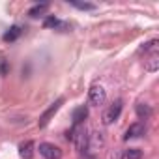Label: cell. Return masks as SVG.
<instances>
[{"instance_id":"cell-1","label":"cell","mask_w":159,"mask_h":159,"mask_svg":"<svg viewBox=\"0 0 159 159\" xmlns=\"http://www.w3.org/2000/svg\"><path fill=\"white\" fill-rule=\"evenodd\" d=\"M88 133H86V129L83 127V125H73V129L67 133V139L77 146V150L79 152H86L88 150Z\"/></svg>"},{"instance_id":"cell-2","label":"cell","mask_w":159,"mask_h":159,"mask_svg":"<svg viewBox=\"0 0 159 159\" xmlns=\"http://www.w3.org/2000/svg\"><path fill=\"white\" fill-rule=\"evenodd\" d=\"M105 99H107V92H105V88H103V86L94 84V86L88 90V101H90V105L99 107V105H103V103H105Z\"/></svg>"},{"instance_id":"cell-3","label":"cell","mask_w":159,"mask_h":159,"mask_svg":"<svg viewBox=\"0 0 159 159\" xmlns=\"http://www.w3.org/2000/svg\"><path fill=\"white\" fill-rule=\"evenodd\" d=\"M120 112H122V99H116L103 114V124L105 125H111L112 122H116L120 118Z\"/></svg>"},{"instance_id":"cell-4","label":"cell","mask_w":159,"mask_h":159,"mask_svg":"<svg viewBox=\"0 0 159 159\" xmlns=\"http://www.w3.org/2000/svg\"><path fill=\"white\" fill-rule=\"evenodd\" d=\"M38 150H39V153H41L45 159H60V157H62V150H60L58 146L51 144V142H41Z\"/></svg>"},{"instance_id":"cell-5","label":"cell","mask_w":159,"mask_h":159,"mask_svg":"<svg viewBox=\"0 0 159 159\" xmlns=\"http://www.w3.org/2000/svg\"><path fill=\"white\" fill-rule=\"evenodd\" d=\"M144 133H146V125H144L142 122H135V124H131V125L127 127L124 139H139V137H142Z\"/></svg>"},{"instance_id":"cell-6","label":"cell","mask_w":159,"mask_h":159,"mask_svg":"<svg viewBox=\"0 0 159 159\" xmlns=\"http://www.w3.org/2000/svg\"><path fill=\"white\" fill-rule=\"evenodd\" d=\"M62 103H64V99H56V101H54V103H52V105H51V107L43 112V114H41V118H39V127H45V125L49 124L51 116H52V114L60 109V105H62Z\"/></svg>"},{"instance_id":"cell-7","label":"cell","mask_w":159,"mask_h":159,"mask_svg":"<svg viewBox=\"0 0 159 159\" xmlns=\"http://www.w3.org/2000/svg\"><path fill=\"white\" fill-rule=\"evenodd\" d=\"M86 118H88V109H86L84 105L77 107V109L73 111V125H83Z\"/></svg>"},{"instance_id":"cell-8","label":"cell","mask_w":159,"mask_h":159,"mask_svg":"<svg viewBox=\"0 0 159 159\" xmlns=\"http://www.w3.org/2000/svg\"><path fill=\"white\" fill-rule=\"evenodd\" d=\"M19 155L23 157V159H32V155H34V142H25V144H21L19 146Z\"/></svg>"},{"instance_id":"cell-9","label":"cell","mask_w":159,"mask_h":159,"mask_svg":"<svg viewBox=\"0 0 159 159\" xmlns=\"http://www.w3.org/2000/svg\"><path fill=\"white\" fill-rule=\"evenodd\" d=\"M47 10H49V4H47V2H43V4H36V6L28 11V15H30V17H39V15H43Z\"/></svg>"},{"instance_id":"cell-10","label":"cell","mask_w":159,"mask_h":159,"mask_svg":"<svg viewBox=\"0 0 159 159\" xmlns=\"http://www.w3.org/2000/svg\"><path fill=\"white\" fill-rule=\"evenodd\" d=\"M146 69L148 71H157L159 69V54H150V58L146 60Z\"/></svg>"},{"instance_id":"cell-11","label":"cell","mask_w":159,"mask_h":159,"mask_svg":"<svg viewBox=\"0 0 159 159\" xmlns=\"http://www.w3.org/2000/svg\"><path fill=\"white\" fill-rule=\"evenodd\" d=\"M137 114H139V118H142V120L150 118V116H152V109H150V105H146V103H139V105H137Z\"/></svg>"},{"instance_id":"cell-12","label":"cell","mask_w":159,"mask_h":159,"mask_svg":"<svg viewBox=\"0 0 159 159\" xmlns=\"http://www.w3.org/2000/svg\"><path fill=\"white\" fill-rule=\"evenodd\" d=\"M21 36V28L19 26H11L6 34H4V41H15Z\"/></svg>"},{"instance_id":"cell-13","label":"cell","mask_w":159,"mask_h":159,"mask_svg":"<svg viewBox=\"0 0 159 159\" xmlns=\"http://www.w3.org/2000/svg\"><path fill=\"white\" fill-rule=\"evenodd\" d=\"M124 157H125V159H140V157H142V152H140L139 148H129V150L124 153Z\"/></svg>"},{"instance_id":"cell-14","label":"cell","mask_w":159,"mask_h":159,"mask_svg":"<svg viewBox=\"0 0 159 159\" xmlns=\"http://www.w3.org/2000/svg\"><path fill=\"white\" fill-rule=\"evenodd\" d=\"M142 51H146V52H150V54H155V52H157V39L148 41V43L142 47Z\"/></svg>"},{"instance_id":"cell-15","label":"cell","mask_w":159,"mask_h":159,"mask_svg":"<svg viewBox=\"0 0 159 159\" xmlns=\"http://www.w3.org/2000/svg\"><path fill=\"white\" fill-rule=\"evenodd\" d=\"M71 6L79 8V10H94V4H86V2H71Z\"/></svg>"},{"instance_id":"cell-16","label":"cell","mask_w":159,"mask_h":159,"mask_svg":"<svg viewBox=\"0 0 159 159\" xmlns=\"http://www.w3.org/2000/svg\"><path fill=\"white\" fill-rule=\"evenodd\" d=\"M58 25H60V21L54 19V17H49V19L45 21V26H58Z\"/></svg>"},{"instance_id":"cell-17","label":"cell","mask_w":159,"mask_h":159,"mask_svg":"<svg viewBox=\"0 0 159 159\" xmlns=\"http://www.w3.org/2000/svg\"><path fill=\"white\" fill-rule=\"evenodd\" d=\"M111 159H124V153H122L120 150H114V152L111 153Z\"/></svg>"}]
</instances>
